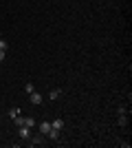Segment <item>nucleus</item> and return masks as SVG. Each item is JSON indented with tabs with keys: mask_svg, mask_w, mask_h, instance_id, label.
Returning <instances> with one entry per match:
<instances>
[{
	"mask_svg": "<svg viewBox=\"0 0 132 148\" xmlns=\"http://www.w3.org/2000/svg\"><path fill=\"white\" fill-rule=\"evenodd\" d=\"M18 135H20L22 142H26V139L31 137V128H29V126H18Z\"/></svg>",
	"mask_w": 132,
	"mask_h": 148,
	"instance_id": "1",
	"label": "nucleus"
},
{
	"mask_svg": "<svg viewBox=\"0 0 132 148\" xmlns=\"http://www.w3.org/2000/svg\"><path fill=\"white\" fill-rule=\"evenodd\" d=\"M51 128H55V130H60V133H62V128H64V119H53V122H51Z\"/></svg>",
	"mask_w": 132,
	"mask_h": 148,
	"instance_id": "2",
	"label": "nucleus"
},
{
	"mask_svg": "<svg viewBox=\"0 0 132 148\" xmlns=\"http://www.w3.org/2000/svg\"><path fill=\"white\" fill-rule=\"evenodd\" d=\"M31 104H42V93H38V91L31 93Z\"/></svg>",
	"mask_w": 132,
	"mask_h": 148,
	"instance_id": "3",
	"label": "nucleus"
},
{
	"mask_svg": "<svg viewBox=\"0 0 132 148\" xmlns=\"http://www.w3.org/2000/svg\"><path fill=\"white\" fill-rule=\"evenodd\" d=\"M49 130H51V122H42L40 124V135H46Z\"/></svg>",
	"mask_w": 132,
	"mask_h": 148,
	"instance_id": "4",
	"label": "nucleus"
},
{
	"mask_svg": "<svg viewBox=\"0 0 132 148\" xmlns=\"http://www.w3.org/2000/svg\"><path fill=\"white\" fill-rule=\"evenodd\" d=\"M20 126H29V128H33V126H35V119H33V117H22V124H20Z\"/></svg>",
	"mask_w": 132,
	"mask_h": 148,
	"instance_id": "5",
	"label": "nucleus"
},
{
	"mask_svg": "<svg viewBox=\"0 0 132 148\" xmlns=\"http://www.w3.org/2000/svg\"><path fill=\"white\" fill-rule=\"evenodd\" d=\"M46 135H49V139H53V142H55V139H60V130H55V128H51L49 133H46Z\"/></svg>",
	"mask_w": 132,
	"mask_h": 148,
	"instance_id": "6",
	"label": "nucleus"
},
{
	"mask_svg": "<svg viewBox=\"0 0 132 148\" xmlns=\"http://www.w3.org/2000/svg\"><path fill=\"white\" fill-rule=\"evenodd\" d=\"M60 95H62V91H60V88H53V91L49 93V97H51V99H57Z\"/></svg>",
	"mask_w": 132,
	"mask_h": 148,
	"instance_id": "7",
	"label": "nucleus"
},
{
	"mask_svg": "<svg viewBox=\"0 0 132 148\" xmlns=\"http://www.w3.org/2000/svg\"><path fill=\"white\" fill-rule=\"evenodd\" d=\"M24 91L29 93V95H31V93L35 91V86H33V82H26V84H24Z\"/></svg>",
	"mask_w": 132,
	"mask_h": 148,
	"instance_id": "8",
	"label": "nucleus"
},
{
	"mask_svg": "<svg viewBox=\"0 0 132 148\" xmlns=\"http://www.w3.org/2000/svg\"><path fill=\"white\" fill-rule=\"evenodd\" d=\"M20 113H22L20 108H11V111H9V117H11V119H16V117L20 115Z\"/></svg>",
	"mask_w": 132,
	"mask_h": 148,
	"instance_id": "9",
	"label": "nucleus"
},
{
	"mask_svg": "<svg viewBox=\"0 0 132 148\" xmlns=\"http://www.w3.org/2000/svg\"><path fill=\"white\" fill-rule=\"evenodd\" d=\"M7 49H9V44H7V40H2V38H0V51H5V53H7Z\"/></svg>",
	"mask_w": 132,
	"mask_h": 148,
	"instance_id": "10",
	"label": "nucleus"
},
{
	"mask_svg": "<svg viewBox=\"0 0 132 148\" xmlns=\"http://www.w3.org/2000/svg\"><path fill=\"white\" fill-rule=\"evenodd\" d=\"M5 60V51H0V62Z\"/></svg>",
	"mask_w": 132,
	"mask_h": 148,
	"instance_id": "11",
	"label": "nucleus"
},
{
	"mask_svg": "<svg viewBox=\"0 0 132 148\" xmlns=\"http://www.w3.org/2000/svg\"><path fill=\"white\" fill-rule=\"evenodd\" d=\"M0 38H2V33H0Z\"/></svg>",
	"mask_w": 132,
	"mask_h": 148,
	"instance_id": "12",
	"label": "nucleus"
}]
</instances>
